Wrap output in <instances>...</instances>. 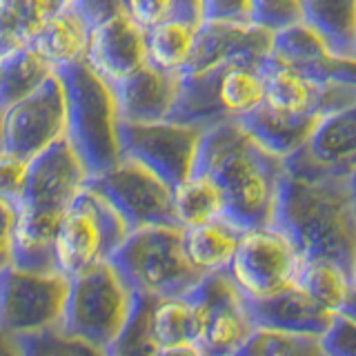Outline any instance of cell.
<instances>
[{
    "mask_svg": "<svg viewBox=\"0 0 356 356\" xmlns=\"http://www.w3.org/2000/svg\"><path fill=\"white\" fill-rule=\"evenodd\" d=\"M200 316L198 343L209 356H236L256 332L250 296L227 272L209 274L189 292Z\"/></svg>",
    "mask_w": 356,
    "mask_h": 356,
    "instance_id": "5bb4252c",
    "label": "cell"
},
{
    "mask_svg": "<svg viewBox=\"0 0 356 356\" xmlns=\"http://www.w3.org/2000/svg\"><path fill=\"white\" fill-rule=\"evenodd\" d=\"M85 63L109 85L147 65V31L129 14H122L92 31Z\"/></svg>",
    "mask_w": 356,
    "mask_h": 356,
    "instance_id": "ac0fdd59",
    "label": "cell"
},
{
    "mask_svg": "<svg viewBox=\"0 0 356 356\" xmlns=\"http://www.w3.org/2000/svg\"><path fill=\"white\" fill-rule=\"evenodd\" d=\"M250 20L272 33L305 22L303 0H252Z\"/></svg>",
    "mask_w": 356,
    "mask_h": 356,
    "instance_id": "e575fe53",
    "label": "cell"
},
{
    "mask_svg": "<svg viewBox=\"0 0 356 356\" xmlns=\"http://www.w3.org/2000/svg\"><path fill=\"white\" fill-rule=\"evenodd\" d=\"M196 172L207 174L218 185L227 218L243 229L274 222L285 161L267 152L238 120L205 129Z\"/></svg>",
    "mask_w": 356,
    "mask_h": 356,
    "instance_id": "6da1fadb",
    "label": "cell"
},
{
    "mask_svg": "<svg viewBox=\"0 0 356 356\" xmlns=\"http://www.w3.org/2000/svg\"><path fill=\"white\" fill-rule=\"evenodd\" d=\"M3 152L22 161L36 159L67 134V96L58 74L16 100L0 114Z\"/></svg>",
    "mask_w": 356,
    "mask_h": 356,
    "instance_id": "7c38bea8",
    "label": "cell"
},
{
    "mask_svg": "<svg viewBox=\"0 0 356 356\" xmlns=\"http://www.w3.org/2000/svg\"><path fill=\"white\" fill-rule=\"evenodd\" d=\"M236 356H327L323 339L256 327Z\"/></svg>",
    "mask_w": 356,
    "mask_h": 356,
    "instance_id": "4dcf8cb0",
    "label": "cell"
},
{
    "mask_svg": "<svg viewBox=\"0 0 356 356\" xmlns=\"http://www.w3.org/2000/svg\"><path fill=\"white\" fill-rule=\"evenodd\" d=\"M174 214L183 229L227 216L225 198L218 185L203 172H194L185 183L174 187Z\"/></svg>",
    "mask_w": 356,
    "mask_h": 356,
    "instance_id": "4316f807",
    "label": "cell"
},
{
    "mask_svg": "<svg viewBox=\"0 0 356 356\" xmlns=\"http://www.w3.org/2000/svg\"><path fill=\"white\" fill-rule=\"evenodd\" d=\"M0 356H25L22 339L0 327Z\"/></svg>",
    "mask_w": 356,
    "mask_h": 356,
    "instance_id": "b9f144b4",
    "label": "cell"
},
{
    "mask_svg": "<svg viewBox=\"0 0 356 356\" xmlns=\"http://www.w3.org/2000/svg\"><path fill=\"white\" fill-rule=\"evenodd\" d=\"M16 252V209L0 203V274L14 265Z\"/></svg>",
    "mask_w": 356,
    "mask_h": 356,
    "instance_id": "f35d334b",
    "label": "cell"
},
{
    "mask_svg": "<svg viewBox=\"0 0 356 356\" xmlns=\"http://www.w3.org/2000/svg\"><path fill=\"white\" fill-rule=\"evenodd\" d=\"M272 42L274 33L250 20H203L183 74L200 76L241 60H265L272 56Z\"/></svg>",
    "mask_w": 356,
    "mask_h": 356,
    "instance_id": "9a60e30c",
    "label": "cell"
},
{
    "mask_svg": "<svg viewBox=\"0 0 356 356\" xmlns=\"http://www.w3.org/2000/svg\"><path fill=\"white\" fill-rule=\"evenodd\" d=\"M152 337L159 348L167 345L198 343L200 339V316L194 300L187 296L161 298L152 303L149 314Z\"/></svg>",
    "mask_w": 356,
    "mask_h": 356,
    "instance_id": "83f0119b",
    "label": "cell"
},
{
    "mask_svg": "<svg viewBox=\"0 0 356 356\" xmlns=\"http://www.w3.org/2000/svg\"><path fill=\"white\" fill-rule=\"evenodd\" d=\"M154 298L138 296V303L134 314L122 330L120 337L105 350L107 356H156L159 345H156L149 327V314H152Z\"/></svg>",
    "mask_w": 356,
    "mask_h": 356,
    "instance_id": "d6a6232c",
    "label": "cell"
},
{
    "mask_svg": "<svg viewBox=\"0 0 356 356\" xmlns=\"http://www.w3.org/2000/svg\"><path fill=\"white\" fill-rule=\"evenodd\" d=\"M70 0H0V56L27 47Z\"/></svg>",
    "mask_w": 356,
    "mask_h": 356,
    "instance_id": "603a6c76",
    "label": "cell"
},
{
    "mask_svg": "<svg viewBox=\"0 0 356 356\" xmlns=\"http://www.w3.org/2000/svg\"><path fill=\"white\" fill-rule=\"evenodd\" d=\"M265 60H241L200 76L183 74L181 96L170 120L209 129L252 114L265 103Z\"/></svg>",
    "mask_w": 356,
    "mask_h": 356,
    "instance_id": "8992f818",
    "label": "cell"
},
{
    "mask_svg": "<svg viewBox=\"0 0 356 356\" xmlns=\"http://www.w3.org/2000/svg\"><path fill=\"white\" fill-rule=\"evenodd\" d=\"M200 25L189 20H165L161 25L147 29V63L161 67L165 72L183 74L189 58H192Z\"/></svg>",
    "mask_w": 356,
    "mask_h": 356,
    "instance_id": "f1b7e54d",
    "label": "cell"
},
{
    "mask_svg": "<svg viewBox=\"0 0 356 356\" xmlns=\"http://www.w3.org/2000/svg\"><path fill=\"white\" fill-rule=\"evenodd\" d=\"M87 187L107 198L129 232L178 225L174 214V189L136 161L122 159L111 170L89 178Z\"/></svg>",
    "mask_w": 356,
    "mask_h": 356,
    "instance_id": "8fae6325",
    "label": "cell"
},
{
    "mask_svg": "<svg viewBox=\"0 0 356 356\" xmlns=\"http://www.w3.org/2000/svg\"><path fill=\"white\" fill-rule=\"evenodd\" d=\"M205 129L183 122H122V159L147 167L172 189L196 172Z\"/></svg>",
    "mask_w": 356,
    "mask_h": 356,
    "instance_id": "30bf717a",
    "label": "cell"
},
{
    "mask_svg": "<svg viewBox=\"0 0 356 356\" xmlns=\"http://www.w3.org/2000/svg\"><path fill=\"white\" fill-rule=\"evenodd\" d=\"M265 105L289 114L327 116L356 103V87L316 83L303 72L276 60L274 56L265 60Z\"/></svg>",
    "mask_w": 356,
    "mask_h": 356,
    "instance_id": "2e32d148",
    "label": "cell"
},
{
    "mask_svg": "<svg viewBox=\"0 0 356 356\" xmlns=\"http://www.w3.org/2000/svg\"><path fill=\"white\" fill-rule=\"evenodd\" d=\"M352 285H354V278L345 272L343 267L334 265L330 261L303 259V263H300L296 287H300L314 300H318V303L325 309H330L332 314L339 316Z\"/></svg>",
    "mask_w": 356,
    "mask_h": 356,
    "instance_id": "f546056e",
    "label": "cell"
},
{
    "mask_svg": "<svg viewBox=\"0 0 356 356\" xmlns=\"http://www.w3.org/2000/svg\"><path fill=\"white\" fill-rule=\"evenodd\" d=\"M109 263L138 296L154 300L187 296L205 278L189 261L178 225L129 232Z\"/></svg>",
    "mask_w": 356,
    "mask_h": 356,
    "instance_id": "5b68a950",
    "label": "cell"
},
{
    "mask_svg": "<svg viewBox=\"0 0 356 356\" xmlns=\"http://www.w3.org/2000/svg\"><path fill=\"white\" fill-rule=\"evenodd\" d=\"M29 161H22L14 154L0 152V203L18 209L22 192H25Z\"/></svg>",
    "mask_w": 356,
    "mask_h": 356,
    "instance_id": "d590c367",
    "label": "cell"
},
{
    "mask_svg": "<svg viewBox=\"0 0 356 356\" xmlns=\"http://www.w3.org/2000/svg\"><path fill=\"white\" fill-rule=\"evenodd\" d=\"M245 232L248 229H243L238 222H234L227 216L214 218L196 227H187L185 250L189 261L203 276L227 272Z\"/></svg>",
    "mask_w": 356,
    "mask_h": 356,
    "instance_id": "7402d4cb",
    "label": "cell"
},
{
    "mask_svg": "<svg viewBox=\"0 0 356 356\" xmlns=\"http://www.w3.org/2000/svg\"><path fill=\"white\" fill-rule=\"evenodd\" d=\"M156 356H209L200 343H183V345H167L159 348Z\"/></svg>",
    "mask_w": 356,
    "mask_h": 356,
    "instance_id": "60d3db41",
    "label": "cell"
},
{
    "mask_svg": "<svg viewBox=\"0 0 356 356\" xmlns=\"http://www.w3.org/2000/svg\"><path fill=\"white\" fill-rule=\"evenodd\" d=\"M129 236L125 220L100 196L85 187L65 214L54 238L56 265L67 278L109 263Z\"/></svg>",
    "mask_w": 356,
    "mask_h": 356,
    "instance_id": "ba28073f",
    "label": "cell"
},
{
    "mask_svg": "<svg viewBox=\"0 0 356 356\" xmlns=\"http://www.w3.org/2000/svg\"><path fill=\"white\" fill-rule=\"evenodd\" d=\"M327 356H356V323L337 316L330 332L323 337Z\"/></svg>",
    "mask_w": 356,
    "mask_h": 356,
    "instance_id": "74e56055",
    "label": "cell"
},
{
    "mask_svg": "<svg viewBox=\"0 0 356 356\" xmlns=\"http://www.w3.org/2000/svg\"><path fill=\"white\" fill-rule=\"evenodd\" d=\"M127 14L147 31L165 20H205L203 0H127Z\"/></svg>",
    "mask_w": 356,
    "mask_h": 356,
    "instance_id": "1f68e13d",
    "label": "cell"
},
{
    "mask_svg": "<svg viewBox=\"0 0 356 356\" xmlns=\"http://www.w3.org/2000/svg\"><path fill=\"white\" fill-rule=\"evenodd\" d=\"M67 96L65 140L85 165L89 178L122 161L120 109L114 85L100 78L85 60L56 72Z\"/></svg>",
    "mask_w": 356,
    "mask_h": 356,
    "instance_id": "277c9868",
    "label": "cell"
},
{
    "mask_svg": "<svg viewBox=\"0 0 356 356\" xmlns=\"http://www.w3.org/2000/svg\"><path fill=\"white\" fill-rule=\"evenodd\" d=\"M303 259L343 267L356 281V198L350 178L285 172L274 222Z\"/></svg>",
    "mask_w": 356,
    "mask_h": 356,
    "instance_id": "7a4b0ae2",
    "label": "cell"
},
{
    "mask_svg": "<svg viewBox=\"0 0 356 356\" xmlns=\"http://www.w3.org/2000/svg\"><path fill=\"white\" fill-rule=\"evenodd\" d=\"M250 303L256 327L323 339L337 321V314L296 285L267 298H250Z\"/></svg>",
    "mask_w": 356,
    "mask_h": 356,
    "instance_id": "ffe728a7",
    "label": "cell"
},
{
    "mask_svg": "<svg viewBox=\"0 0 356 356\" xmlns=\"http://www.w3.org/2000/svg\"><path fill=\"white\" fill-rule=\"evenodd\" d=\"M252 0H203L205 20H250ZM252 22V20H250Z\"/></svg>",
    "mask_w": 356,
    "mask_h": 356,
    "instance_id": "ab89813d",
    "label": "cell"
},
{
    "mask_svg": "<svg viewBox=\"0 0 356 356\" xmlns=\"http://www.w3.org/2000/svg\"><path fill=\"white\" fill-rule=\"evenodd\" d=\"M298 172L352 178L356 172V103L323 116L309 143L292 156Z\"/></svg>",
    "mask_w": 356,
    "mask_h": 356,
    "instance_id": "e0dca14e",
    "label": "cell"
},
{
    "mask_svg": "<svg viewBox=\"0 0 356 356\" xmlns=\"http://www.w3.org/2000/svg\"><path fill=\"white\" fill-rule=\"evenodd\" d=\"M354 283H356V281H354Z\"/></svg>",
    "mask_w": 356,
    "mask_h": 356,
    "instance_id": "bcb514c9",
    "label": "cell"
},
{
    "mask_svg": "<svg viewBox=\"0 0 356 356\" xmlns=\"http://www.w3.org/2000/svg\"><path fill=\"white\" fill-rule=\"evenodd\" d=\"M0 152H3V134H0Z\"/></svg>",
    "mask_w": 356,
    "mask_h": 356,
    "instance_id": "f6af8a7d",
    "label": "cell"
},
{
    "mask_svg": "<svg viewBox=\"0 0 356 356\" xmlns=\"http://www.w3.org/2000/svg\"><path fill=\"white\" fill-rule=\"evenodd\" d=\"M350 185H352V192H354V198H356V172H354L352 178H350Z\"/></svg>",
    "mask_w": 356,
    "mask_h": 356,
    "instance_id": "ee69618b",
    "label": "cell"
},
{
    "mask_svg": "<svg viewBox=\"0 0 356 356\" xmlns=\"http://www.w3.org/2000/svg\"><path fill=\"white\" fill-rule=\"evenodd\" d=\"M138 294L111 263H103L70 278L60 330L74 339L107 350L136 309Z\"/></svg>",
    "mask_w": 356,
    "mask_h": 356,
    "instance_id": "52a82bcc",
    "label": "cell"
},
{
    "mask_svg": "<svg viewBox=\"0 0 356 356\" xmlns=\"http://www.w3.org/2000/svg\"><path fill=\"white\" fill-rule=\"evenodd\" d=\"M54 74V67L31 44L0 56V114L38 89Z\"/></svg>",
    "mask_w": 356,
    "mask_h": 356,
    "instance_id": "484cf974",
    "label": "cell"
},
{
    "mask_svg": "<svg viewBox=\"0 0 356 356\" xmlns=\"http://www.w3.org/2000/svg\"><path fill=\"white\" fill-rule=\"evenodd\" d=\"M339 316H341V318H348V321H352V323H356V283L352 285L348 298H345V303H343V307H341V312H339Z\"/></svg>",
    "mask_w": 356,
    "mask_h": 356,
    "instance_id": "7bdbcfd3",
    "label": "cell"
},
{
    "mask_svg": "<svg viewBox=\"0 0 356 356\" xmlns=\"http://www.w3.org/2000/svg\"><path fill=\"white\" fill-rule=\"evenodd\" d=\"M70 278L9 267L0 274V327L20 339L60 330Z\"/></svg>",
    "mask_w": 356,
    "mask_h": 356,
    "instance_id": "9c48e42d",
    "label": "cell"
},
{
    "mask_svg": "<svg viewBox=\"0 0 356 356\" xmlns=\"http://www.w3.org/2000/svg\"><path fill=\"white\" fill-rule=\"evenodd\" d=\"M87 183L85 165L65 138L29 161L25 192L16 209V252L11 267L58 272L56 232Z\"/></svg>",
    "mask_w": 356,
    "mask_h": 356,
    "instance_id": "3957f363",
    "label": "cell"
},
{
    "mask_svg": "<svg viewBox=\"0 0 356 356\" xmlns=\"http://www.w3.org/2000/svg\"><path fill=\"white\" fill-rule=\"evenodd\" d=\"M305 22L337 56L356 54V0H303Z\"/></svg>",
    "mask_w": 356,
    "mask_h": 356,
    "instance_id": "d4e9b609",
    "label": "cell"
},
{
    "mask_svg": "<svg viewBox=\"0 0 356 356\" xmlns=\"http://www.w3.org/2000/svg\"><path fill=\"white\" fill-rule=\"evenodd\" d=\"M183 87L181 72H165L152 63L114 85L122 122L170 120Z\"/></svg>",
    "mask_w": 356,
    "mask_h": 356,
    "instance_id": "d6986e66",
    "label": "cell"
},
{
    "mask_svg": "<svg viewBox=\"0 0 356 356\" xmlns=\"http://www.w3.org/2000/svg\"><path fill=\"white\" fill-rule=\"evenodd\" d=\"M321 118L323 116L314 114H289V111L274 109L263 103L238 122L267 152L287 161L309 143Z\"/></svg>",
    "mask_w": 356,
    "mask_h": 356,
    "instance_id": "44dd1931",
    "label": "cell"
},
{
    "mask_svg": "<svg viewBox=\"0 0 356 356\" xmlns=\"http://www.w3.org/2000/svg\"><path fill=\"white\" fill-rule=\"evenodd\" d=\"M354 56H356V54H354Z\"/></svg>",
    "mask_w": 356,
    "mask_h": 356,
    "instance_id": "7dc6e473",
    "label": "cell"
},
{
    "mask_svg": "<svg viewBox=\"0 0 356 356\" xmlns=\"http://www.w3.org/2000/svg\"><path fill=\"white\" fill-rule=\"evenodd\" d=\"M89 36H92V31L87 29L85 22L78 16H74L70 9H63L60 14H56L38 31L31 47L58 72L63 67L85 60Z\"/></svg>",
    "mask_w": 356,
    "mask_h": 356,
    "instance_id": "cb8c5ba5",
    "label": "cell"
},
{
    "mask_svg": "<svg viewBox=\"0 0 356 356\" xmlns=\"http://www.w3.org/2000/svg\"><path fill=\"white\" fill-rule=\"evenodd\" d=\"M303 256L276 225L245 232L227 274L245 296L267 298L294 287Z\"/></svg>",
    "mask_w": 356,
    "mask_h": 356,
    "instance_id": "4fadbf2b",
    "label": "cell"
},
{
    "mask_svg": "<svg viewBox=\"0 0 356 356\" xmlns=\"http://www.w3.org/2000/svg\"><path fill=\"white\" fill-rule=\"evenodd\" d=\"M65 9H70L85 22L89 31H94L105 22L127 14V0H70Z\"/></svg>",
    "mask_w": 356,
    "mask_h": 356,
    "instance_id": "8d00e7d4",
    "label": "cell"
},
{
    "mask_svg": "<svg viewBox=\"0 0 356 356\" xmlns=\"http://www.w3.org/2000/svg\"><path fill=\"white\" fill-rule=\"evenodd\" d=\"M22 345H25V356H107L103 348L74 339L63 330L27 337L22 339Z\"/></svg>",
    "mask_w": 356,
    "mask_h": 356,
    "instance_id": "836d02e7",
    "label": "cell"
}]
</instances>
